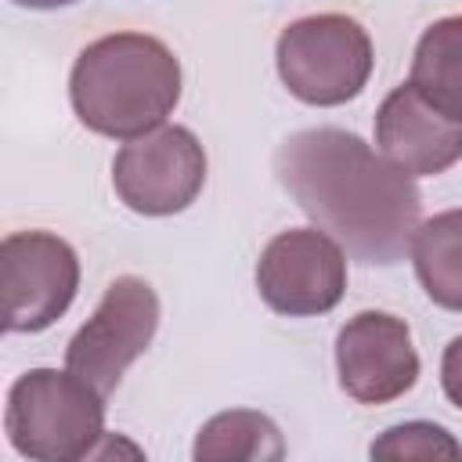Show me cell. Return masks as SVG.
<instances>
[{"label":"cell","mask_w":462,"mask_h":462,"mask_svg":"<svg viewBox=\"0 0 462 462\" xmlns=\"http://www.w3.org/2000/svg\"><path fill=\"white\" fill-rule=\"evenodd\" d=\"M408 83L448 119L462 123V14L437 18L415 43Z\"/></svg>","instance_id":"7c38bea8"},{"label":"cell","mask_w":462,"mask_h":462,"mask_svg":"<svg viewBox=\"0 0 462 462\" xmlns=\"http://www.w3.org/2000/svg\"><path fill=\"white\" fill-rule=\"evenodd\" d=\"M199 462H278L285 458L282 430L271 415L253 408H231L202 422L191 444Z\"/></svg>","instance_id":"4fadbf2b"},{"label":"cell","mask_w":462,"mask_h":462,"mask_svg":"<svg viewBox=\"0 0 462 462\" xmlns=\"http://www.w3.org/2000/svg\"><path fill=\"white\" fill-rule=\"evenodd\" d=\"M159 314L162 310L155 289L137 274H119L116 282H108L94 314L69 339L65 368L108 397L126 368L152 346Z\"/></svg>","instance_id":"5b68a950"},{"label":"cell","mask_w":462,"mask_h":462,"mask_svg":"<svg viewBox=\"0 0 462 462\" xmlns=\"http://www.w3.org/2000/svg\"><path fill=\"white\" fill-rule=\"evenodd\" d=\"M7 444L32 462L90 458L105 433V393L76 372L29 368L7 390Z\"/></svg>","instance_id":"3957f363"},{"label":"cell","mask_w":462,"mask_h":462,"mask_svg":"<svg viewBox=\"0 0 462 462\" xmlns=\"http://www.w3.org/2000/svg\"><path fill=\"white\" fill-rule=\"evenodd\" d=\"M408 256L422 292L437 307L462 314V209L419 220Z\"/></svg>","instance_id":"8fae6325"},{"label":"cell","mask_w":462,"mask_h":462,"mask_svg":"<svg viewBox=\"0 0 462 462\" xmlns=\"http://www.w3.org/2000/svg\"><path fill=\"white\" fill-rule=\"evenodd\" d=\"M278 184L350 260L393 267L411 249L422 195L415 177L343 126H307L274 152Z\"/></svg>","instance_id":"6da1fadb"},{"label":"cell","mask_w":462,"mask_h":462,"mask_svg":"<svg viewBox=\"0 0 462 462\" xmlns=\"http://www.w3.org/2000/svg\"><path fill=\"white\" fill-rule=\"evenodd\" d=\"M18 7H29V11H58V7H69L76 0H11Z\"/></svg>","instance_id":"2e32d148"},{"label":"cell","mask_w":462,"mask_h":462,"mask_svg":"<svg viewBox=\"0 0 462 462\" xmlns=\"http://www.w3.org/2000/svg\"><path fill=\"white\" fill-rule=\"evenodd\" d=\"M372 458H462V444L440 426V422H426V419H411V422H397L390 430H383L372 448Z\"/></svg>","instance_id":"5bb4252c"},{"label":"cell","mask_w":462,"mask_h":462,"mask_svg":"<svg viewBox=\"0 0 462 462\" xmlns=\"http://www.w3.org/2000/svg\"><path fill=\"white\" fill-rule=\"evenodd\" d=\"M336 375L357 404H390L419 383V354L404 318L386 310L354 314L336 336Z\"/></svg>","instance_id":"9c48e42d"},{"label":"cell","mask_w":462,"mask_h":462,"mask_svg":"<svg viewBox=\"0 0 462 462\" xmlns=\"http://www.w3.org/2000/svg\"><path fill=\"white\" fill-rule=\"evenodd\" d=\"M206 184V152L188 126H155L126 141L112 159L119 202L141 217L184 213Z\"/></svg>","instance_id":"8992f818"},{"label":"cell","mask_w":462,"mask_h":462,"mask_svg":"<svg viewBox=\"0 0 462 462\" xmlns=\"http://www.w3.org/2000/svg\"><path fill=\"white\" fill-rule=\"evenodd\" d=\"M256 292L282 318H318L346 292V249L321 227L278 231L256 260Z\"/></svg>","instance_id":"52a82bcc"},{"label":"cell","mask_w":462,"mask_h":462,"mask_svg":"<svg viewBox=\"0 0 462 462\" xmlns=\"http://www.w3.org/2000/svg\"><path fill=\"white\" fill-rule=\"evenodd\" d=\"M274 65L296 101L336 108L368 87L375 51L357 18L328 11L289 22L274 43Z\"/></svg>","instance_id":"277c9868"},{"label":"cell","mask_w":462,"mask_h":462,"mask_svg":"<svg viewBox=\"0 0 462 462\" xmlns=\"http://www.w3.org/2000/svg\"><path fill=\"white\" fill-rule=\"evenodd\" d=\"M69 101L87 130L134 141L173 116L180 101V61L159 36L108 32L76 54Z\"/></svg>","instance_id":"7a4b0ae2"},{"label":"cell","mask_w":462,"mask_h":462,"mask_svg":"<svg viewBox=\"0 0 462 462\" xmlns=\"http://www.w3.org/2000/svg\"><path fill=\"white\" fill-rule=\"evenodd\" d=\"M375 144L408 177H437L462 159V123L437 112L411 83H401L375 112Z\"/></svg>","instance_id":"30bf717a"},{"label":"cell","mask_w":462,"mask_h":462,"mask_svg":"<svg viewBox=\"0 0 462 462\" xmlns=\"http://www.w3.org/2000/svg\"><path fill=\"white\" fill-rule=\"evenodd\" d=\"M4 328L43 332L76 300L79 256L54 231H11L0 242Z\"/></svg>","instance_id":"ba28073f"},{"label":"cell","mask_w":462,"mask_h":462,"mask_svg":"<svg viewBox=\"0 0 462 462\" xmlns=\"http://www.w3.org/2000/svg\"><path fill=\"white\" fill-rule=\"evenodd\" d=\"M440 386H444V397L462 411V336H455L444 346V357H440Z\"/></svg>","instance_id":"9a60e30c"}]
</instances>
